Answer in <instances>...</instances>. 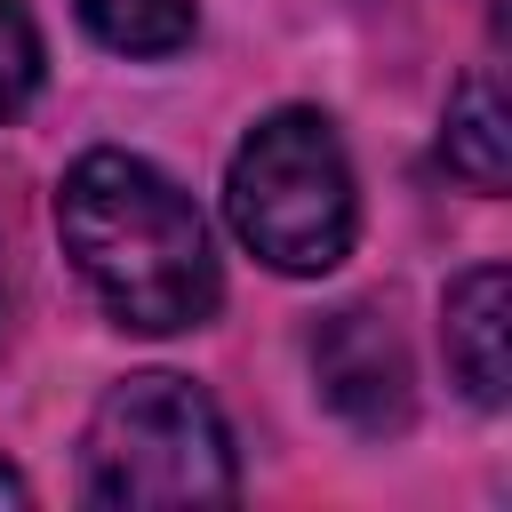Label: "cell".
Segmentation results:
<instances>
[{"instance_id": "1", "label": "cell", "mask_w": 512, "mask_h": 512, "mask_svg": "<svg viewBox=\"0 0 512 512\" xmlns=\"http://www.w3.org/2000/svg\"><path fill=\"white\" fill-rule=\"evenodd\" d=\"M56 232L120 328L176 336L224 296L200 208L136 152H80L56 192Z\"/></svg>"}, {"instance_id": "2", "label": "cell", "mask_w": 512, "mask_h": 512, "mask_svg": "<svg viewBox=\"0 0 512 512\" xmlns=\"http://www.w3.org/2000/svg\"><path fill=\"white\" fill-rule=\"evenodd\" d=\"M224 208H232V232L272 272H328V264H344L360 208H352V168H344L336 128L320 112H304V104L256 120L248 144L232 152Z\"/></svg>"}, {"instance_id": "3", "label": "cell", "mask_w": 512, "mask_h": 512, "mask_svg": "<svg viewBox=\"0 0 512 512\" xmlns=\"http://www.w3.org/2000/svg\"><path fill=\"white\" fill-rule=\"evenodd\" d=\"M80 472L96 504H224L232 496V440L200 384L184 376H128L96 400Z\"/></svg>"}, {"instance_id": "4", "label": "cell", "mask_w": 512, "mask_h": 512, "mask_svg": "<svg viewBox=\"0 0 512 512\" xmlns=\"http://www.w3.org/2000/svg\"><path fill=\"white\" fill-rule=\"evenodd\" d=\"M312 376H320V400H328L352 432H368V440L400 432L408 408H416L400 328H392L376 304H344V312H328V320L312 328Z\"/></svg>"}, {"instance_id": "5", "label": "cell", "mask_w": 512, "mask_h": 512, "mask_svg": "<svg viewBox=\"0 0 512 512\" xmlns=\"http://www.w3.org/2000/svg\"><path fill=\"white\" fill-rule=\"evenodd\" d=\"M440 336H448L456 384H464L480 408H504V384H512V360H504V336H512V280H504V264H472V272L448 288Z\"/></svg>"}, {"instance_id": "6", "label": "cell", "mask_w": 512, "mask_h": 512, "mask_svg": "<svg viewBox=\"0 0 512 512\" xmlns=\"http://www.w3.org/2000/svg\"><path fill=\"white\" fill-rule=\"evenodd\" d=\"M440 160H448V176H464L472 192H504V184H512V120H504V96H496L488 72H472V80L448 96Z\"/></svg>"}, {"instance_id": "7", "label": "cell", "mask_w": 512, "mask_h": 512, "mask_svg": "<svg viewBox=\"0 0 512 512\" xmlns=\"http://www.w3.org/2000/svg\"><path fill=\"white\" fill-rule=\"evenodd\" d=\"M80 24L120 56H176L192 40V0H80Z\"/></svg>"}, {"instance_id": "8", "label": "cell", "mask_w": 512, "mask_h": 512, "mask_svg": "<svg viewBox=\"0 0 512 512\" xmlns=\"http://www.w3.org/2000/svg\"><path fill=\"white\" fill-rule=\"evenodd\" d=\"M40 88V24L24 0H0V120H16Z\"/></svg>"}, {"instance_id": "9", "label": "cell", "mask_w": 512, "mask_h": 512, "mask_svg": "<svg viewBox=\"0 0 512 512\" xmlns=\"http://www.w3.org/2000/svg\"><path fill=\"white\" fill-rule=\"evenodd\" d=\"M24 496H32V488H24V480H16L8 464H0V504H24Z\"/></svg>"}]
</instances>
